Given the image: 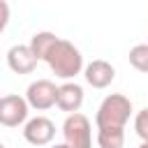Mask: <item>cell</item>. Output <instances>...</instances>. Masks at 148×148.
I'll use <instances>...</instances> for the list:
<instances>
[{
    "mask_svg": "<svg viewBox=\"0 0 148 148\" xmlns=\"http://www.w3.org/2000/svg\"><path fill=\"white\" fill-rule=\"evenodd\" d=\"M44 62L51 67V72L58 76V79H74L76 74L83 72V56L81 51L69 42V39H56V44L49 49Z\"/></svg>",
    "mask_w": 148,
    "mask_h": 148,
    "instance_id": "1",
    "label": "cell"
},
{
    "mask_svg": "<svg viewBox=\"0 0 148 148\" xmlns=\"http://www.w3.org/2000/svg\"><path fill=\"white\" fill-rule=\"evenodd\" d=\"M130 116H132V102H130V97H125L120 92H111L97 106L95 125L97 127H109V130H125Z\"/></svg>",
    "mask_w": 148,
    "mask_h": 148,
    "instance_id": "2",
    "label": "cell"
},
{
    "mask_svg": "<svg viewBox=\"0 0 148 148\" xmlns=\"http://www.w3.org/2000/svg\"><path fill=\"white\" fill-rule=\"evenodd\" d=\"M62 136L69 148H92V125L83 113H67L62 123Z\"/></svg>",
    "mask_w": 148,
    "mask_h": 148,
    "instance_id": "3",
    "label": "cell"
},
{
    "mask_svg": "<svg viewBox=\"0 0 148 148\" xmlns=\"http://www.w3.org/2000/svg\"><path fill=\"white\" fill-rule=\"evenodd\" d=\"M58 88L60 86H56L51 79H37V81H32L28 86L25 99H28V104L32 109L46 111V109H51V106L58 104Z\"/></svg>",
    "mask_w": 148,
    "mask_h": 148,
    "instance_id": "4",
    "label": "cell"
},
{
    "mask_svg": "<svg viewBox=\"0 0 148 148\" xmlns=\"http://www.w3.org/2000/svg\"><path fill=\"white\" fill-rule=\"evenodd\" d=\"M32 106L21 95H2L0 99V123L5 127H18L28 123V111Z\"/></svg>",
    "mask_w": 148,
    "mask_h": 148,
    "instance_id": "5",
    "label": "cell"
},
{
    "mask_svg": "<svg viewBox=\"0 0 148 148\" xmlns=\"http://www.w3.org/2000/svg\"><path fill=\"white\" fill-rule=\"evenodd\" d=\"M56 136V125L46 116H35L23 125V139L30 146H49Z\"/></svg>",
    "mask_w": 148,
    "mask_h": 148,
    "instance_id": "6",
    "label": "cell"
},
{
    "mask_svg": "<svg viewBox=\"0 0 148 148\" xmlns=\"http://www.w3.org/2000/svg\"><path fill=\"white\" fill-rule=\"evenodd\" d=\"M37 62H39V58L35 56V51L30 49V44H14L7 51V65L16 74H30V72H35Z\"/></svg>",
    "mask_w": 148,
    "mask_h": 148,
    "instance_id": "7",
    "label": "cell"
},
{
    "mask_svg": "<svg viewBox=\"0 0 148 148\" xmlns=\"http://www.w3.org/2000/svg\"><path fill=\"white\" fill-rule=\"evenodd\" d=\"M83 76H86L88 86H92V88H106L116 79V67L109 60L97 58V60H92V62H88L83 67Z\"/></svg>",
    "mask_w": 148,
    "mask_h": 148,
    "instance_id": "8",
    "label": "cell"
},
{
    "mask_svg": "<svg viewBox=\"0 0 148 148\" xmlns=\"http://www.w3.org/2000/svg\"><path fill=\"white\" fill-rule=\"evenodd\" d=\"M83 104V88L76 81H65L58 88V109L67 111V113H76Z\"/></svg>",
    "mask_w": 148,
    "mask_h": 148,
    "instance_id": "9",
    "label": "cell"
},
{
    "mask_svg": "<svg viewBox=\"0 0 148 148\" xmlns=\"http://www.w3.org/2000/svg\"><path fill=\"white\" fill-rule=\"evenodd\" d=\"M56 35L53 32H49V30H42V32H35L32 37H30V49L35 51V56L39 58V60H44L46 58V53H49V49L56 44Z\"/></svg>",
    "mask_w": 148,
    "mask_h": 148,
    "instance_id": "10",
    "label": "cell"
},
{
    "mask_svg": "<svg viewBox=\"0 0 148 148\" xmlns=\"http://www.w3.org/2000/svg\"><path fill=\"white\" fill-rule=\"evenodd\" d=\"M123 143H125V130L97 127V146L99 148H123Z\"/></svg>",
    "mask_w": 148,
    "mask_h": 148,
    "instance_id": "11",
    "label": "cell"
},
{
    "mask_svg": "<svg viewBox=\"0 0 148 148\" xmlns=\"http://www.w3.org/2000/svg\"><path fill=\"white\" fill-rule=\"evenodd\" d=\"M130 65L143 74H148V42L146 44H134L130 49Z\"/></svg>",
    "mask_w": 148,
    "mask_h": 148,
    "instance_id": "12",
    "label": "cell"
},
{
    "mask_svg": "<svg viewBox=\"0 0 148 148\" xmlns=\"http://www.w3.org/2000/svg\"><path fill=\"white\" fill-rule=\"evenodd\" d=\"M134 132L139 134L141 141H148V106L141 109V111L134 116Z\"/></svg>",
    "mask_w": 148,
    "mask_h": 148,
    "instance_id": "13",
    "label": "cell"
},
{
    "mask_svg": "<svg viewBox=\"0 0 148 148\" xmlns=\"http://www.w3.org/2000/svg\"><path fill=\"white\" fill-rule=\"evenodd\" d=\"M0 9H2V23H0V28L5 30L7 23H9V7H7V0H0Z\"/></svg>",
    "mask_w": 148,
    "mask_h": 148,
    "instance_id": "14",
    "label": "cell"
},
{
    "mask_svg": "<svg viewBox=\"0 0 148 148\" xmlns=\"http://www.w3.org/2000/svg\"><path fill=\"white\" fill-rule=\"evenodd\" d=\"M51 148H69V146H67V143H65V141H62V143H53V146H51Z\"/></svg>",
    "mask_w": 148,
    "mask_h": 148,
    "instance_id": "15",
    "label": "cell"
},
{
    "mask_svg": "<svg viewBox=\"0 0 148 148\" xmlns=\"http://www.w3.org/2000/svg\"><path fill=\"white\" fill-rule=\"evenodd\" d=\"M139 148H148V141H141V146Z\"/></svg>",
    "mask_w": 148,
    "mask_h": 148,
    "instance_id": "16",
    "label": "cell"
}]
</instances>
